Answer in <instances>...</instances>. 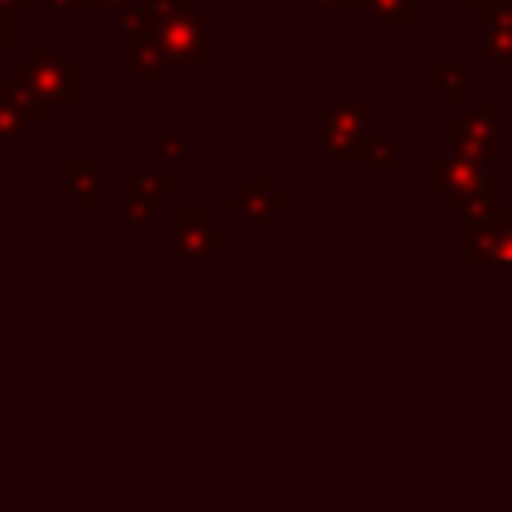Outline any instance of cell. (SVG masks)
<instances>
[{
    "label": "cell",
    "mask_w": 512,
    "mask_h": 512,
    "mask_svg": "<svg viewBox=\"0 0 512 512\" xmlns=\"http://www.w3.org/2000/svg\"><path fill=\"white\" fill-rule=\"evenodd\" d=\"M28 120H36V116L24 104V96L16 88H0V140L24 136L28 132Z\"/></svg>",
    "instance_id": "2"
},
{
    "label": "cell",
    "mask_w": 512,
    "mask_h": 512,
    "mask_svg": "<svg viewBox=\"0 0 512 512\" xmlns=\"http://www.w3.org/2000/svg\"><path fill=\"white\" fill-rule=\"evenodd\" d=\"M8 40H12V12L0 8V48H8Z\"/></svg>",
    "instance_id": "4"
},
{
    "label": "cell",
    "mask_w": 512,
    "mask_h": 512,
    "mask_svg": "<svg viewBox=\"0 0 512 512\" xmlns=\"http://www.w3.org/2000/svg\"><path fill=\"white\" fill-rule=\"evenodd\" d=\"M52 12H76L80 8V0H44Z\"/></svg>",
    "instance_id": "5"
},
{
    "label": "cell",
    "mask_w": 512,
    "mask_h": 512,
    "mask_svg": "<svg viewBox=\"0 0 512 512\" xmlns=\"http://www.w3.org/2000/svg\"><path fill=\"white\" fill-rule=\"evenodd\" d=\"M8 88H16L24 96V104L32 108V116L44 120L48 116V104H56V100H80L84 96V72L68 56H60V52L32 48L28 60L12 68V84Z\"/></svg>",
    "instance_id": "1"
},
{
    "label": "cell",
    "mask_w": 512,
    "mask_h": 512,
    "mask_svg": "<svg viewBox=\"0 0 512 512\" xmlns=\"http://www.w3.org/2000/svg\"><path fill=\"white\" fill-rule=\"evenodd\" d=\"M132 0H80V8H92V12H120L128 8Z\"/></svg>",
    "instance_id": "3"
},
{
    "label": "cell",
    "mask_w": 512,
    "mask_h": 512,
    "mask_svg": "<svg viewBox=\"0 0 512 512\" xmlns=\"http://www.w3.org/2000/svg\"><path fill=\"white\" fill-rule=\"evenodd\" d=\"M28 4H32V0H0V8L12 12V16H16V12H28Z\"/></svg>",
    "instance_id": "6"
}]
</instances>
